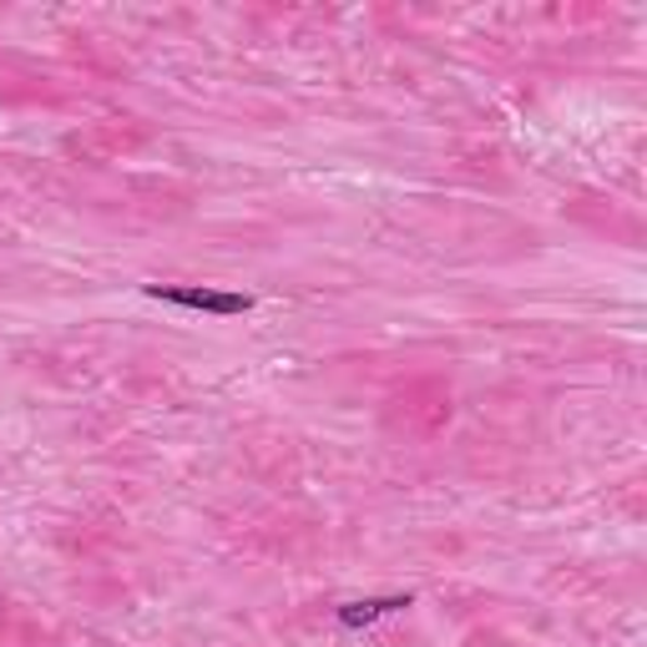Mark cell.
<instances>
[{
    "instance_id": "cell-2",
    "label": "cell",
    "mask_w": 647,
    "mask_h": 647,
    "mask_svg": "<svg viewBox=\"0 0 647 647\" xmlns=\"http://www.w3.org/2000/svg\"><path fill=\"white\" fill-rule=\"evenodd\" d=\"M405 607H410V592H395V597H365V602L339 607V622H344V627H369V622L390 618V612H405Z\"/></svg>"
},
{
    "instance_id": "cell-1",
    "label": "cell",
    "mask_w": 647,
    "mask_h": 647,
    "mask_svg": "<svg viewBox=\"0 0 647 647\" xmlns=\"http://www.w3.org/2000/svg\"><path fill=\"white\" fill-rule=\"evenodd\" d=\"M148 294L173 304V309H198L213 314V319H233V314H249L253 299L249 294H228V289H198V283H148Z\"/></svg>"
}]
</instances>
